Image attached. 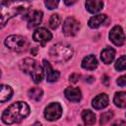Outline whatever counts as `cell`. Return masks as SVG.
I'll return each mask as SVG.
<instances>
[{
  "label": "cell",
  "instance_id": "6da1fadb",
  "mask_svg": "<svg viewBox=\"0 0 126 126\" xmlns=\"http://www.w3.org/2000/svg\"><path fill=\"white\" fill-rule=\"evenodd\" d=\"M32 3L28 1H3L0 3V29L4 28L8 21L20 14H27Z\"/></svg>",
  "mask_w": 126,
  "mask_h": 126
},
{
  "label": "cell",
  "instance_id": "7a4b0ae2",
  "mask_svg": "<svg viewBox=\"0 0 126 126\" xmlns=\"http://www.w3.org/2000/svg\"><path fill=\"white\" fill-rule=\"evenodd\" d=\"M30 111L31 110L28 103L24 101H17L4 110L2 114V120L8 125L19 123L30 114Z\"/></svg>",
  "mask_w": 126,
  "mask_h": 126
},
{
  "label": "cell",
  "instance_id": "3957f363",
  "mask_svg": "<svg viewBox=\"0 0 126 126\" xmlns=\"http://www.w3.org/2000/svg\"><path fill=\"white\" fill-rule=\"evenodd\" d=\"M21 69L23 72L29 74L32 77L33 83L35 84L40 83L43 79V75H44L43 69L39 65V63L34 59L25 58L21 63Z\"/></svg>",
  "mask_w": 126,
  "mask_h": 126
},
{
  "label": "cell",
  "instance_id": "277c9868",
  "mask_svg": "<svg viewBox=\"0 0 126 126\" xmlns=\"http://www.w3.org/2000/svg\"><path fill=\"white\" fill-rule=\"evenodd\" d=\"M50 58L57 63H64L73 56V49L67 43H56L49 49Z\"/></svg>",
  "mask_w": 126,
  "mask_h": 126
},
{
  "label": "cell",
  "instance_id": "5b68a950",
  "mask_svg": "<svg viewBox=\"0 0 126 126\" xmlns=\"http://www.w3.org/2000/svg\"><path fill=\"white\" fill-rule=\"evenodd\" d=\"M5 45L10 48L11 50H14L16 52H24L29 47V41L28 39L20 34H12L6 37L4 41Z\"/></svg>",
  "mask_w": 126,
  "mask_h": 126
},
{
  "label": "cell",
  "instance_id": "8992f818",
  "mask_svg": "<svg viewBox=\"0 0 126 126\" xmlns=\"http://www.w3.org/2000/svg\"><path fill=\"white\" fill-rule=\"evenodd\" d=\"M44 117L48 121H55L62 115V107L59 102H51L44 109Z\"/></svg>",
  "mask_w": 126,
  "mask_h": 126
},
{
  "label": "cell",
  "instance_id": "52a82bcc",
  "mask_svg": "<svg viewBox=\"0 0 126 126\" xmlns=\"http://www.w3.org/2000/svg\"><path fill=\"white\" fill-rule=\"evenodd\" d=\"M79 30H80V23L75 18L69 17L64 21L62 31H63V33L65 35L74 36L78 33Z\"/></svg>",
  "mask_w": 126,
  "mask_h": 126
},
{
  "label": "cell",
  "instance_id": "ba28073f",
  "mask_svg": "<svg viewBox=\"0 0 126 126\" xmlns=\"http://www.w3.org/2000/svg\"><path fill=\"white\" fill-rule=\"evenodd\" d=\"M109 39L117 46H121L125 42V35L120 26H114L109 32Z\"/></svg>",
  "mask_w": 126,
  "mask_h": 126
},
{
  "label": "cell",
  "instance_id": "9c48e42d",
  "mask_svg": "<svg viewBox=\"0 0 126 126\" xmlns=\"http://www.w3.org/2000/svg\"><path fill=\"white\" fill-rule=\"evenodd\" d=\"M32 38L34 41L39 42L41 45H45V43L52 38V34L45 28H39L34 31L32 34Z\"/></svg>",
  "mask_w": 126,
  "mask_h": 126
},
{
  "label": "cell",
  "instance_id": "30bf717a",
  "mask_svg": "<svg viewBox=\"0 0 126 126\" xmlns=\"http://www.w3.org/2000/svg\"><path fill=\"white\" fill-rule=\"evenodd\" d=\"M26 18L28 20V28L29 29H32V28H34L36 26H38L41 21H42V12L41 11H38V10H33L32 12H28L26 14Z\"/></svg>",
  "mask_w": 126,
  "mask_h": 126
},
{
  "label": "cell",
  "instance_id": "8fae6325",
  "mask_svg": "<svg viewBox=\"0 0 126 126\" xmlns=\"http://www.w3.org/2000/svg\"><path fill=\"white\" fill-rule=\"evenodd\" d=\"M64 94L68 100L73 101V102H78L82 98L81 90L79 88H75V87H68L67 89H65Z\"/></svg>",
  "mask_w": 126,
  "mask_h": 126
},
{
  "label": "cell",
  "instance_id": "7c38bea8",
  "mask_svg": "<svg viewBox=\"0 0 126 126\" xmlns=\"http://www.w3.org/2000/svg\"><path fill=\"white\" fill-rule=\"evenodd\" d=\"M42 62H43V66H44V68H45V73H46V80H47V82L52 83V82L57 81L58 78H59V76H60L59 72H58V71H55V70L52 68V66L50 65V63H49L46 59H43Z\"/></svg>",
  "mask_w": 126,
  "mask_h": 126
},
{
  "label": "cell",
  "instance_id": "4fadbf2b",
  "mask_svg": "<svg viewBox=\"0 0 126 126\" xmlns=\"http://www.w3.org/2000/svg\"><path fill=\"white\" fill-rule=\"evenodd\" d=\"M93 107H94L95 109H102L104 107H106L108 105V96L105 94H97L92 102Z\"/></svg>",
  "mask_w": 126,
  "mask_h": 126
},
{
  "label": "cell",
  "instance_id": "5bb4252c",
  "mask_svg": "<svg viewBox=\"0 0 126 126\" xmlns=\"http://www.w3.org/2000/svg\"><path fill=\"white\" fill-rule=\"evenodd\" d=\"M107 17L106 15H103V14H98V15H95L94 17H92L90 20H89V27L92 28V29H97L99 28L101 25H103L106 21Z\"/></svg>",
  "mask_w": 126,
  "mask_h": 126
},
{
  "label": "cell",
  "instance_id": "9a60e30c",
  "mask_svg": "<svg viewBox=\"0 0 126 126\" xmlns=\"http://www.w3.org/2000/svg\"><path fill=\"white\" fill-rule=\"evenodd\" d=\"M82 67L87 70H94L97 67V60L94 55L90 54L82 60Z\"/></svg>",
  "mask_w": 126,
  "mask_h": 126
},
{
  "label": "cell",
  "instance_id": "2e32d148",
  "mask_svg": "<svg viewBox=\"0 0 126 126\" xmlns=\"http://www.w3.org/2000/svg\"><path fill=\"white\" fill-rule=\"evenodd\" d=\"M115 57V50L112 47H105L100 53V58L104 64H110Z\"/></svg>",
  "mask_w": 126,
  "mask_h": 126
},
{
  "label": "cell",
  "instance_id": "e0dca14e",
  "mask_svg": "<svg viewBox=\"0 0 126 126\" xmlns=\"http://www.w3.org/2000/svg\"><path fill=\"white\" fill-rule=\"evenodd\" d=\"M85 6H86V9L90 13L94 14V13H97L98 11H100L102 9L103 2L99 1V0H89V1H86Z\"/></svg>",
  "mask_w": 126,
  "mask_h": 126
},
{
  "label": "cell",
  "instance_id": "ac0fdd59",
  "mask_svg": "<svg viewBox=\"0 0 126 126\" xmlns=\"http://www.w3.org/2000/svg\"><path fill=\"white\" fill-rule=\"evenodd\" d=\"M13 95V89L8 85H0V102L9 100Z\"/></svg>",
  "mask_w": 126,
  "mask_h": 126
},
{
  "label": "cell",
  "instance_id": "d6986e66",
  "mask_svg": "<svg viewBox=\"0 0 126 126\" xmlns=\"http://www.w3.org/2000/svg\"><path fill=\"white\" fill-rule=\"evenodd\" d=\"M113 102L116 106L120 108H124L126 106V93L125 92L116 93L113 97Z\"/></svg>",
  "mask_w": 126,
  "mask_h": 126
},
{
  "label": "cell",
  "instance_id": "ffe728a7",
  "mask_svg": "<svg viewBox=\"0 0 126 126\" xmlns=\"http://www.w3.org/2000/svg\"><path fill=\"white\" fill-rule=\"evenodd\" d=\"M82 118L86 125L91 126L95 123V115L93 111H91L89 109H86L82 112Z\"/></svg>",
  "mask_w": 126,
  "mask_h": 126
},
{
  "label": "cell",
  "instance_id": "44dd1931",
  "mask_svg": "<svg viewBox=\"0 0 126 126\" xmlns=\"http://www.w3.org/2000/svg\"><path fill=\"white\" fill-rule=\"evenodd\" d=\"M28 95H29L30 98H32V99H33V100H35V101H38V100L42 97L43 92H42V90L39 89V88H32V89L29 90Z\"/></svg>",
  "mask_w": 126,
  "mask_h": 126
},
{
  "label": "cell",
  "instance_id": "7402d4cb",
  "mask_svg": "<svg viewBox=\"0 0 126 126\" xmlns=\"http://www.w3.org/2000/svg\"><path fill=\"white\" fill-rule=\"evenodd\" d=\"M114 67L117 71H124L125 70V68H126V57H125V55H122L121 57H119L116 60Z\"/></svg>",
  "mask_w": 126,
  "mask_h": 126
},
{
  "label": "cell",
  "instance_id": "603a6c76",
  "mask_svg": "<svg viewBox=\"0 0 126 126\" xmlns=\"http://www.w3.org/2000/svg\"><path fill=\"white\" fill-rule=\"evenodd\" d=\"M60 24V17L58 14H52L50 19H49V27L52 29V30H55L58 28Z\"/></svg>",
  "mask_w": 126,
  "mask_h": 126
},
{
  "label": "cell",
  "instance_id": "cb8c5ba5",
  "mask_svg": "<svg viewBox=\"0 0 126 126\" xmlns=\"http://www.w3.org/2000/svg\"><path fill=\"white\" fill-rule=\"evenodd\" d=\"M113 117V112L112 111H106V112H103L101 115H100V124L101 125H104L106 124L107 122L110 121V119Z\"/></svg>",
  "mask_w": 126,
  "mask_h": 126
},
{
  "label": "cell",
  "instance_id": "d4e9b609",
  "mask_svg": "<svg viewBox=\"0 0 126 126\" xmlns=\"http://www.w3.org/2000/svg\"><path fill=\"white\" fill-rule=\"evenodd\" d=\"M44 4H45V6L49 9V10H53V9H55L57 6H58V4H59V1H55V0H48V1H45L44 2Z\"/></svg>",
  "mask_w": 126,
  "mask_h": 126
},
{
  "label": "cell",
  "instance_id": "484cf974",
  "mask_svg": "<svg viewBox=\"0 0 126 126\" xmlns=\"http://www.w3.org/2000/svg\"><path fill=\"white\" fill-rule=\"evenodd\" d=\"M80 77H81L80 74H78V73H74V74H72V75L70 76V79H69V80H70V82H72V83H76V82L79 81Z\"/></svg>",
  "mask_w": 126,
  "mask_h": 126
},
{
  "label": "cell",
  "instance_id": "4316f807",
  "mask_svg": "<svg viewBox=\"0 0 126 126\" xmlns=\"http://www.w3.org/2000/svg\"><path fill=\"white\" fill-rule=\"evenodd\" d=\"M117 84L120 87H125L126 85V76H121L118 80H117Z\"/></svg>",
  "mask_w": 126,
  "mask_h": 126
},
{
  "label": "cell",
  "instance_id": "83f0119b",
  "mask_svg": "<svg viewBox=\"0 0 126 126\" xmlns=\"http://www.w3.org/2000/svg\"><path fill=\"white\" fill-rule=\"evenodd\" d=\"M112 126H126V122L124 120H118L117 122L113 123Z\"/></svg>",
  "mask_w": 126,
  "mask_h": 126
},
{
  "label": "cell",
  "instance_id": "f1b7e54d",
  "mask_svg": "<svg viewBox=\"0 0 126 126\" xmlns=\"http://www.w3.org/2000/svg\"><path fill=\"white\" fill-rule=\"evenodd\" d=\"M102 81H103V83H104V85H105V86H108V81H109V79H108V77H107L106 75H104V76H103Z\"/></svg>",
  "mask_w": 126,
  "mask_h": 126
},
{
  "label": "cell",
  "instance_id": "f546056e",
  "mask_svg": "<svg viewBox=\"0 0 126 126\" xmlns=\"http://www.w3.org/2000/svg\"><path fill=\"white\" fill-rule=\"evenodd\" d=\"M36 52H37V48H36V47H32L31 53H32V55H36Z\"/></svg>",
  "mask_w": 126,
  "mask_h": 126
},
{
  "label": "cell",
  "instance_id": "4dcf8cb0",
  "mask_svg": "<svg viewBox=\"0 0 126 126\" xmlns=\"http://www.w3.org/2000/svg\"><path fill=\"white\" fill-rule=\"evenodd\" d=\"M94 81V79L92 77V76H89V77H87L86 78V82H89V83H93Z\"/></svg>",
  "mask_w": 126,
  "mask_h": 126
},
{
  "label": "cell",
  "instance_id": "1f68e13d",
  "mask_svg": "<svg viewBox=\"0 0 126 126\" xmlns=\"http://www.w3.org/2000/svg\"><path fill=\"white\" fill-rule=\"evenodd\" d=\"M64 3H65L66 5H73V4H75V3H76V1H72V2H68V1H64Z\"/></svg>",
  "mask_w": 126,
  "mask_h": 126
},
{
  "label": "cell",
  "instance_id": "d6a6232c",
  "mask_svg": "<svg viewBox=\"0 0 126 126\" xmlns=\"http://www.w3.org/2000/svg\"><path fill=\"white\" fill-rule=\"evenodd\" d=\"M32 126H41V123H40V122H35Z\"/></svg>",
  "mask_w": 126,
  "mask_h": 126
},
{
  "label": "cell",
  "instance_id": "836d02e7",
  "mask_svg": "<svg viewBox=\"0 0 126 126\" xmlns=\"http://www.w3.org/2000/svg\"><path fill=\"white\" fill-rule=\"evenodd\" d=\"M1 75H2V73H1V71H0V78H1Z\"/></svg>",
  "mask_w": 126,
  "mask_h": 126
},
{
  "label": "cell",
  "instance_id": "e575fe53",
  "mask_svg": "<svg viewBox=\"0 0 126 126\" xmlns=\"http://www.w3.org/2000/svg\"><path fill=\"white\" fill-rule=\"evenodd\" d=\"M79 126H82V125H79Z\"/></svg>",
  "mask_w": 126,
  "mask_h": 126
}]
</instances>
